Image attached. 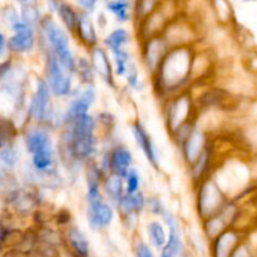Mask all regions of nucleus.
<instances>
[{
    "instance_id": "72a5a7b5",
    "label": "nucleus",
    "mask_w": 257,
    "mask_h": 257,
    "mask_svg": "<svg viewBox=\"0 0 257 257\" xmlns=\"http://www.w3.org/2000/svg\"><path fill=\"white\" fill-rule=\"evenodd\" d=\"M19 2H22V3H28V2H29V0H19Z\"/></svg>"
},
{
    "instance_id": "4468645a",
    "label": "nucleus",
    "mask_w": 257,
    "mask_h": 257,
    "mask_svg": "<svg viewBox=\"0 0 257 257\" xmlns=\"http://www.w3.org/2000/svg\"><path fill=\"white\" fill-rule=\"evenodd\" d=\"M25 146H27L28 152L32 156L35 155V153L42 152V151L53 148L50 133L44 128L32 130L27 135V138H25Z\"/></svg>"
},
{
    "instance_id": "6e6552de",
    "label": "nucleus",
    "mask_w": 257,
    "mask_h": 257,
    "mask_svg": "<svg viewBox=\"0 0 257 257\" xmlns=\"http://www.w3.org/2000/svg\"><path fill=\"white\" fill-rule=\"evenodd\" d=\"M90 65L94 74H97L105 84L114 85V68L109 55L104 48L94 47L90 50Z\"/></svg>"
},
{
    "instance_id": "c85d7f7f",
    "label": "nucleus",
    "mask_w": 257,
    "mask_h": 257,
    "mask_svg": "<svg viewBox=\"0 0 257 257\" xmlns=\"http://www.w3.org/2000/svg\"><path fill=\"white\" fill-rule=\"evenodd\" d=\"M23 19H24L25 23L32 25L33 23L37 22V20L39 19L38 10L35 9L34 7H32V5H28V7H25L24 10H23Z\"/></svg>"
},
{
    "instance_id": "423d86ee",
    "label": "nucleus",
    "mask_w": 257,
    "mask_h": 257,
    "mask_svg": "<svg viewBox=\"0 0 257 257\" xmlns=\"http://www.w3.org/2000/svg\"><path fill=\"white\" fill-rule=\"evenodd\" d=\"M161 217L163 218V221L166 223V227L168 230V241L167 245H166V247L163 250L172 253L176 257H183V253H185V243H183L182 240V233H181V227L180 223H178V220L167 208L163 211Z\"/></svg>"
},
{
    "instance_id": "b1692460",
    "label": "nucleus",
    "mask_w": 257,
    "mask_h": 257,
    "mask_svg": "<svg viewBox=\"0 0 257 257\" xmlns=\"http://www.w3.org/2000/svg\"><path fill=\"white\" fill-rule=\"evenodd\" d=\"M110 54H112L114 74L117 75V77H125L131 64H132L130 58V53H128L125 49H120V50H117V52L110 53Z\"/></svg>"
},
{
    "instance_id": "5701e85b",
    "label": "nucleus",
    "mask_w": 257,
    "mask_h": 257,
    "mask_svg": "<svg viewBox=\"0 0 257 257\" xmlns=\"http://www.w3.org/2000/svg\"><path fill=\"white\" fill-rule=\"evenodd\" d=\"M57 13L59 15L62 23L64 24V27L67 28V30L75 33L78 20H79V14L70 5L65 4V3H59V5L57 8Z\"/></svg>"
},
{
    "instance_id": "20e7f679",
    "label": "nucleus",
    "mask_w": 257,
    "mask_h": 257,
    "mask_svg": "<svg viewBox=\"0 0 257 257\" xmlns=\"http://www.w3.org/2000/svg\"><path fill=\"white\" fill-rule=\"evenodd\" d=\"M114 217V210L104 197L87 201V221L93 231L107 230L113 223Z\"/></svg>"
},
{
    "instance_id": "ddd939ff",
    "label": "nucleus",
    "mask_w": 257,
    "mask_h": 257,
    "mask_svg": "<svg viewBox=\"0 0 257 257\" xmlns=\"http://www.w3.org/2000/svg\"><path fill=\"white\" fill-rule=\"evenodd\" d=\"M65 241H67V246L70 253L74 257L90 256V243L88 241V237L77 226H72L68 228Z\"/></svg>"
},
{
    "instance_id": "dca6fc26",
    "label": "nucleus",
    "mask_w": 257,
    "mask_h": 257,
    "mask_svg": "<svg viewBox=\"0 0 257 257\" xmlns=\"http://www.w3.org/2000/svg\"><path fill=\"white\" fill-rule=\"evenodd\" d=\"M147 237H148V243L152 246L155 250L161 251L166 247L168 241V230L162 222L157 220L150 221L147 223Z\"/></svg>"
},
{
    "instance_id": "393cba45",
    "label": "nucleus",
    "mask_w": 257,
    "mask_h": 257,
    "mask_svg": "<svg viewBox=\"0 0 257 257\" xmlns=\"http://www.w3.org/2000/svg\"><path fill=\"white\" fill-rule=\"evenodd\" d=\"M107 9L115 17L119 23H125L130 19V2L128 0H112L107 4Z\"/></svg>"
},
{
    "instance_id": "f8f14e48",
    "label": "nucleus",
    "mask_w": 257,
    "mask_h": 257,
    "mask_svg": "<svg viewBox=\"0 0 257 257\" xmlns=\"http://www.w3.org/2000/svg\"><path fill=\"white\" fill-rule=\"evenodd\" d=\"M238 240L240 238H238V235L235 231H223L217 237L213 238L211 255H212V257H232L235 251L240 246Z\"/></svg>"
},
{
    "instance_id": "a211bd4d",
    "label": "nucleus",
    "mask_w": 257,
    "mask_h": 257,
    "mask_svg": "<svg viewBox=\"0 0 257 257\" xmlns=\"http://www.w3.org/2000/svg\"><path fill=\"white\" fill-rule=\"evenodd\" d=\"M203 142H205V138L200 131H193L187 136L185 140V146H183V152L188 162H195L200 157L201 153L205 151Z\"/></svg>"
},
{
    "instance_id": "c756f323",
    "label": "nucleus",
    "mask_w": 257,
    "mask_h": 257,
    "mask_svg": "<svg viewBox=\"0 0 257 257\" xmlns=\"http://www.w3.org/2000/svg\"><path fill=\"white\" fill-rule=\"evenodd\" d=\"M78 2H79V4L82 5L85 10L92 12V10L95 8V3H97V0H78Z\"/></svg>"
},
{
    "instance_id": "f257e3e1",
    "label": "nucleus",
    "mask_w": 257,
    "mask_h": 257,
    "mask_svg": "<svg viewBox=\"0 0 257 257\" xmlns=\"http://www.w3.org/2000/svg\"><path fill=\"white\" fill-rule=\"evenodd\" d=\"M65 124L67 147L77 161H89L97 153V122L89 113L74 118Z\"/></svg>"
},
{
    "instance_id": "cd10ccee",
    "label": "nucleus",
    "mask_w": 257,
    "mask_h": 257,
    "mask_svg": "<svg viewBox=\"0 0 257 257\" xmlns=\"http://www.w3.org/2000/svg\"><path fill=\"white\" fill-rule=\"evenodd\" d=\"M125 78H127V83L131 85L132 88H135V89H138L140 88V74H138V70L137 68L135 67V64H131L130 69H128V73L127 75H125Z\"/></svg>"
},
{
    "instance_id": "0eeeda50",
    "label": "nucleus",
    "mask_w": 257,
    "mask_h": 257,
    "mask_svg": "<svg viewBox=\"0 0 257 257\" xmlns=\"http://www.w3.org/2000/svg\"><path fill=\"white\" fill-rule=\"evenodd\" d=\"M133 155L124 146H117L108 153L107 168L110 175L124 178L127 173L132 170Z\"/></svg>"
},
{
    "instance_id": "2f4dec72",
    "label": "nucleus",
    "mask_w": 257,
    "mask_h": 257,
    "mask_svg": "<svg viewBox=\"0 0 257 257\" xmlns=\"http://www.w3.org/2000/svg\"><path fill=\"white\" fill-rule=\"evenodd\" d=\"M4 44H5L4 37H3V34L0 33V54H2L3 50H4Z\"/></svg>"
},
{
    "instance_id": "7ed1b4c3",
    "label": "nucleus",
    "mask_w": 257,
    "mask_h": 257,
    "mask_svg": "<svg viewBox=\"0 0 257 257\" xmlns=\"http://www.w3.org/2000/svg\"><path fill=\"white\" fill-rule=\"evenodd\" d=\"M73 74L68 73L57 60V58L49 53L47 58V83L50 92L57 98L69 97L73 93Z\"/></svg>"
},
{
    "instance_id": "1a4fd4ad",
    "label": "nucleus",
    "mask_w": 257,
    "mask_h": 257,
    "mask_svg": "<svg viewBox=\"0 0 257 257\" xmlns=\"http://www.w3.org/2000/svg\"><path fill=\"white\" fill-rule=\"evenodd\" d=\"M95 102V90L92 85H87L80 93L78 92L77 95L70 100L68 109L64 113V123L89 113V109Z\"/></svg>"
},
{
    "instance_id": "473e14b6",
    "label": "nucleus",
    "mask_w": 257,
    "mask_h": 257,
    "mask_svg": "<svg viewBox=\"0 0 257 257\" xmlns=\"http://www.w3.org/2000/svg\"><path fill=\"white\" fill-rule=\"evenodd\" d=\"M160 257H176V256H173L172 253L167 252V251L162 250V251H161V253H160Z\"/></svg>"
},
{
    "instance_id": "a878e982",
    "label": "nucleus",
    "mask_w": 257,
    "mask_h": 257,
    "mask_svg": "<svg viewBox=\"0 0 257 257\" xmlns=\"http://www.w3.org/2000/svg\"><path fill=\"white\" fill-rule=\"evenodd\" d=\"M125 183V193L127 195H135V193L141 192V175L136 168H132L127 176L124 177Z\"/></svg>"
},
{
    "instance_id": "bb28decb",
    "label": "nucleus",
    "mask_w": 257,
    "mask_h": 257,
    "mask_svg": "<svg viewBox=\"0 0 257 257\" xmlns=\"http://www.w3.org/2000/svg\"><path fill=\"white\" fill-rule=\"evenodd\" d=\"M133 257H157L152 246L146 241L140 240L135 246Z\"/></svg>"
},
{
    "instance_id": "412c9836",
    "label": "nucleus",
    "mask_w": 257,
    "mask_h": 257,
    "mask_svg": "<svg viewBox=\"0 0 257 257\" xmlns=\"http://www.w3.org/2000/svg\"><path fill=\"white\" fill-rule=\"evenodd\" d=\"M130 43V33L123 28L113 30L112 33L107 35L104 39V45L110 53L117 52V50L125 49V45Z\"/></svg>"
},
{
    "instance_id": "2eb2a0df",
    "label": "nucleus",
    "mask_w": 257,
    "mask_h": 257,
    "mask_svg": "<svg viewBox=\"0 0 257 257\" xmlns=\"http://www.w3.org/2000/svg\"><path fill=\"white\" fill-rule=\"evenodd\" d=\"M117 208L127 217L137 216L147 207V198L142 192H137L135 195H127L125 193L119 202L117 203Z\"/></svg>"
},
{
    "instance_id": "6ab92c4d",
    "label": "nucleus",
    "mask_w": 257,
    "mask_h": 257,
    "mask_svg": "<svg viewBox=\"0 0 257 257\" xmlns=\"http://www.w3.org/2000/svg\"><path fill=\"white\" fill-rule=\"evenodd\" d=\"M103 190L105 195L109 198L110 202L117 205L120 201V198L125 195V183L124 178L118 177L114 175H108L103 182Z\"/></svg>"
},
{
    "instance_id": "9d476101",
    "label": "nucleus",
    "mask_w": 257,
    "mask_h": 257,
    "mask_svg": "<svg viewBox=\"0 0 257 257\" xmlns=\"http://www.w3.org/2000/svg\"><path fill=\"white\" fill-rule=\"evenodd\" d=\"M13 29H14L15 34L9 39L10 49L17 53L30 52L35 44V37L32 25L25 23L24 20L23 22L18 20L17 23L13 24Z\"/></svg>"
},
{
    "instance_id": "7c9ffc66",
    "label": "nucleus",
    "mask_w": 257,
    "mask_h": 257,
    "mask_svg": "<svg viewBox=\"0 0 257 257\" xmlns=\"http://www.w3.org/2000/svg\"><path fill=\"white\" fill-rule=\"evenodd\" d=\"M232 257H250V253H248L247 248L245 247V246H238L237 250L235 251V253H233Z\"/></svg>"
},
{
    "instance_id": "9b49d317",
    "label": "nucleus",
    "mask_w": 257,
    "mask_h": 257,
    "mask_svg": "<svg viewBox=\"0 0 257 257\" xmlns=\"http://www.w3.org/2000/svg\"><path fill=\"white\" fill-rule=\"evenodd\" d=\"M132 133L135 137L136 145L140 147L145 157L147 158L148 162L153 166V167H158V162H160V153H158V148L156 143L153 142L152 137L148 135L146 128L141 124L140 122H136L132 125Z\"/></svg>"
},
{
    "instance_id": "f3484780",
    "label": "nucleus",
    "mask_w": 257,
    "mask_h": 257,
    "mask_svg": "<svg viewBox=\"0 0 257 257\" xmlns=\"http://www.w3.org/2000/svg\"><path fill=\"white\" fill-rule=\"evenodd\" d=\"M77 33L78 38L80 39V42L83 44H85L87 47L89 48H94L97 47L98 43V38H97V33H95V28L93 25L92 19H90L89 15L87 13H82L79 14V20H78V25H77Z\"/></svg>"
},
{
    "instance_id": "4be33fe9",
    "label": "nucleus",
    "mask_w": 257,
    "mask_h": 257,
    "mask_svg": "<svg viewBox=\"0 0 257 257\" xmlns=\"http://www.w3.org/2000/svg\"><path fill=\"white\" fill-rule=\"evenodd\" d=\"M55 151L54 147L49 148V150L42 151L39 153L33 155V166L37 171L43 173H49L53 166L55 165Z\"/></svg>"
},
{
    "instance_id": "f03ea898",
    "label": "nucleus",
    "mask_w": 257,
    "mask_h": 257,
    "mask_svg": "<svg viewBox=\"0 0 257 257\" xmlns=\"http://www.w3.org/2000/svg\"><path fill=\"white\" fill-rule=\"evenodd\" d=\"M42 30L45 40L49 47V53H52L58 62L63 65L65 70L70 74H74L77 69V59L70 50L69 37L67 32L53 19H44L42 22Z\"/></svg>"
},
{
    "instance_id": "39448f33",
    "label": "nucleus",
    "mask_w": 257,
    "mask_h": 257,
    "mask_svg": "<svg viewBox=\"0 0 257 257\" xmlns=\"http://www.w3.org/2000/svg\"><path fill=\"white\" fill-rule=\"evenodd\" d=\"M50 95H52V92H50L47 80L38 79L35 92L33 94L32 100H30L29 107L30 117L35 122H43L44 119H47L50 109Z\"/></svg>"
},
{
    "instance_id": "aec40b11",
    "label": "nucleus",
    "mask_w": 257,
    "mask_h": 257,
    "mask_svg": "<svg viewBox=\"0 0 257 257\" xmlns=\"http://www.w3.org/2000/svg\"><path fill=\"white\" fill-rule=\"evenodd\" d=\"M198 201H200L201 210L202 211H210L211 212H215L217 206L220 205L221 197L220 192H218L217 188L213 185L208 183L201 191V196L198 197Z\"/></svg>"
}]
</instances>
